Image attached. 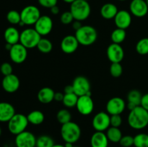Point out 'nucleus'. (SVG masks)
<instances>
[{"label": "nucleus", "mask_w": 148, "mask_h": 147, "mask_svg": "<svg viewBox=\"0 0 148 147\" xmlns=\"http://www.w3.org/2000/svg\"><path fill=\"white\" fill-rule=\"evenodd\" d=\"M70 12L73 15L75 20L82 22L89 17L91 8L88 1L76 0L71 4Z\"/></svg>", "instance_id": "obj_4"}, {"label": "nucleus", "mask_w": 148, "mask_h": 147, "mask_svg": "<svg viewBox=\"0 0 148 147\" xmlns=\"http://www.w3.org/2000/svg\"><path fill=\"white\" fill-rule=\"evenodd\" d=\"M52 147H65V146L62 144H54Z\"/></svg>", "instance_id": "obj_49"}, {"label": "nucleus", "mask_w": 148, "mask_h": 147, "mask_svg": "<svg viewBox=\"0 0 148 147\" xmlns=\"http://www.w3.org/2000/svg\"><path fill=\"white\" fill-rule=\"evenodd\" d=\"M20 82L19 78L14 74L4 76L1 82V86L4 90L8 93H14L18 90Z\"/></svg>", "instance_id": "obj_16"}, {"label": "nucleus", "mask_w": 148, "mask_h": 147, "mask_svg": "<svg viewBox=\"0 0 148 147\" xmlns=\"http://www.w3.org/2000/svg\"><path fill=\"white\" fill-rule=\"evenodd\" d=\"M108 139L106 134L101 131H96L90 138L91 147H108Z\"/></svg>", "instance_id": "obj_21"}, {"label": "nucleus", "mask_w": 148, "mask_h": 147, "mask_svg": "<svg viewBox=\"0 0 148 147\" xmlns=\"http://www.w3.org/2000/svg\"><path fill=\"white\" fill-rule=\"evenodd\" d=\"M110 118L111 115L108 112H98L93 117L92 121V127L96 131L103 132L104 131H107L108 128L111 126Z\"/></svg>", "instance_id": "obj_9"}, {"label": "nucleus", "mask_w": 148, "mask_h": 147, "mask_svg": "<svg viewBox=\"0 0 148 147\" xmlns=\"http://www.w3.org/2000/svg\"><path fill=\"white\" fill-rule=\"evenodd\" d=\"M38 50L43 53H49L53 49V44L51 41L47 38H42L37 45Z\"/></svg>", "instance_id": "obj_28"}, {"label": "nucleus", "mask_w": 148, "mask_h": 147, "mask_svg": "<svg viewBox=\"0 0 148 147\" xmlns=\"http://www.w3.org/2000/svg\"><path fill=\"white\" fill-rule=\"evenodd\" d=\"M0 71H1V73L4 75V76H7V75H10L12 74V66L10 64V63H7V62H4L0 66Z\"/></svg>", "instance_id": "obj_40"}, {"label": "nucleus", "mask_w": 148, "mask_h": 147, "mask_svg": "<svg viewBox=\"0 0 148 147\" xmlns=\"http://www.w3.org/2000/svg\"><path fill=\"white\" fill-rule=\"evenodd\" d=\"M28 123L27 116L21 113H15L8 122V130L12 134L17 135L25 131Z\"/></svg>", "instance_id": "obj_6"}, {"label": "nucleus", "mask_w": 148, "mask_h": 147, "mask_svg": "<svg viewBox=\"0 0 148 147\" xmlns=\"http://www.w3.org/2000/svg\"><path fill=\"white\" fill-rule=\"evenodd\" d=\"M128 123L132 128L142 130L148 125V111L141 105L130 110L128 115Z\"/></svg>", "instance_id": "obj_1"}, {"label": "nucleus", "mask_w": 148, "mask_h": 147, "mask_svg": "<svg viewBox=\"0 0 148 147\" xmlns=\"http://www.w3.org/2000/svg\"><path fill=\"white\" fill-rule=\"evenodd\" d=\"M126 108V102L122 98L114 97L106 104V111L110 115H121Z\"/></svg>", "instance_id": "obj_14"}, {"label": "nucleus", "mask_w": 148, "mask_h": 147, "mask_svg": "<svg viewBox=\"0 0 148 147\" xmlns=\"http://www.w3.org/2000/svg\"><path fill=\"white\" fill-rule=\"evenodd\" d=\"M119 1H126V0H119Z\"/></svg>", "instance_id": "obj_52"}, {"label": "nucleus", "mask_w": 148, "mask_h": 147, "mask_svg": "<svg viewBox=\"0 0 148 147\" xmlns=\"http://www.w3.org/2000/svg\"><path fill=\"white\" fill-rule=\"evenodd\" d=\"M106 135L108 137V141L113 143H119L120 140L122 138V133L119 128L115 127H109L107 130Z\"/></svg>", "instance_id": "obj_26"}, {"label": "nucleus", "mask_w": 148, "mask_h": 147, "mask_svg": "<svg viewBox=\"0 0 148 147\" xmlns=\"http://www.w3.org/2000/svg\"><path fill=\"white\" fill-rule=\"evenodd\" d=\"M27 120L30 123L38 125L41 124L45 120V115L41 111L33 110L27 115Z\"/></svg>", "instance_id": "obj_25"}, {"label": "nucleus", "mask_w": 148, "mask_h": 147, "mask_svg": "<svg viewBox=\"0 0 148 147\" xmlns=\"http://www.w3.org/2000/svg\"><path fill=\"white\" fill-rule=\"evenodd\" d=\"M78 98L79 97L75 93L64 94L62 103L66 108H74V107H76Z\"/></svg>", "instance_id": "obj_30"}, {"label": "nucleus", "mask_w": 148, "mask_h": 147, "mask_svg": "<svg viewBox=\"0 0 148 147\" xmlns=\"http://www.w3.org/2000/svg\"><path fill=\"white\" fill-rule=\"evenodd\" d=\"M136 51L140 55L148 54V37L142 38L136 45Z\"/></svg>", "instance_id": "obj_34"}, {"label": "nucleus", "mask_w": 148, "mask_h": 147, "mask_svg": "<svg viewBox=\"0 0 148 147\" xmlns=\"http://www.w3.org/2000/svg\"><path fill=\"white\" fill-rule=\"evenodd\" d=\"M61 136L65 143L75 144L81 137V128L78 124L72 121L63 124L61 128Z\"/></svg>", "instance_id": "obj_3"}, {"label": "nucleus", "mask_w": 148, "mask_h": 147, "mask_svg": "<svg viewBox=\"0 0 148 147\" xmlns=\"http://www.w3.org/2000/svg\"><path fill=\"white\" fill-rule=\"evenodd\" d=\"M41 36L34 28H27L20 33V43L27 49L37 47Z\"/></svg>", "instance_id": "obj_5"}, {"label": "nucleus", "mask_w": 148, "mask_h": 147, "mask_svg": "<svg viewBox=\"0 0 148 147\" xmlns=\"http://www.w3.org/2000/svg\"><path fill=\"white\" fill-rule=\"evenodd\" d=\"M56 119L62 125L70 122L72 120V115L70 112L66 109L60 110L56 114Z\"/></svg>", "instance_id": "obj_32"}, {"label": "nucleus", "mask_w": 148, "mask_h": 147, "mask_svg": "<svg viewBox=\"0 0 148 147\" xmlns=\"http://www.w3.org/2000/svg\"><path fill=\"white\" fill-rule=\"evenodd\" d=\"M38 1L42 7L51 9L52 7L57 4L58 0H38Z\"/></svg>", "instance_id": "obj_41"}, {"label": "nucleus", "mask_w": 148, "mask_h": 147, "mask_svg": "<svg viewBox=\"0 0 148 147\" xmlns=\"http://www.w3.org/2000/svg\"><path fill=\"white\" fill-rule=\"evenodd\" d=\"M123 72L122 66L120 63H111L110 66V73L112 76L118 78L121 76Z\"/></svg>", "instance_id": "obj_36"}, {"label": "nucleus", "mask_w": 148, "mask_h": 147, "mask_svg": "<svg viewBox=\"0 0 148 147\" xmlns=\"http://www.w3.org/2000/svg\"><path fill=\"white\" fill-rule=\"evenodd\" d=\"M50 11H51V14H54V15H56V14H58L59 13V7H58L57 5L53 6V7H52L50 9Z\"/></svg>", "instance_id": "obj_46"}, {"label": "nucleus", "mask_w": 148, "mask_h": 147, "mask_svg": "<svg viewBox=\"0 0 148 147\" xmlns=\"http://www.w3.org/2000/svg\"><path fill=\"white\" fill-rule=\"evenodd\" d=\"M21 21L25 25H33L36 24L40 15V12L37 7L28 5L24 7L20 12Z\"/></svg>", "instance_id": "obj_7"}, {"label": "nucleus", "mask_w": 148, "mask_h": 147, "mask_svg": "<svg viewBox=\"0 0 148 147\" xmlns=\"http://www.w3.org/2000/svg\"><path fill=\"white\" fill-rule=\"evenodd\" d=\"M73 147H79V146H74Z\"/></svg>", "instance_id": "obj_53"}, {"label": "nucleus", "mask_w": 148, "mask_h": 147, "mask_svg": "<svg viewBox=\"0 0 148 147\" xmlns=\"http://www.w3.org/2000/svg\"><path fill=\"white\" fill-rule=\"evenodd\" d=\"M75 37L80 45L89 46L93 44L98 39V32L90 25H82L75 33Z\"/></svg>", "instance_id": "obj_2"}, {"label": "nucleus", "mask_w": 148, "mask_h": 147, "mask_svg": "<svg viewBox=\"0 0 148 147\" xmlns=\"http://www.w3.org/2000/svg\"></svg>", "instance_id": "obj_55"}, {"label": "nucleus", "mask_w": 148, "mask_h": 147, "mask_svg": "<svg viewBox=\"0 0 148 147\" xmlns=\"http://www.w3.org/2000/svg\"><path fill=\"white\" fill-rule=\"evenodd\" d=\"M85 1H88V0H85Z\"/></svg>", "instance_id": "obj_54"}, {"label": "nucleus", "mask_w": 148, "mask_h": 147, "mask_svg": "<svg viewBox=\"0 0 148 147\" xmlns=\"http://www.w3.org/2000/svg\"><path fill=\"white\" fill-rule=\"evenodd\" d=\"M9 52L11 60L17 64L23 63L27 57V48L20 43L13 45Z\"/></svg>", "instance_id": "obj_10"}, {"label": "nucleus", "mask_w": 148, "mask_h": 147, "mask_svg": "<svg viewBox=\"0 0 148 147\" xmlns=\"http://www.w3.org/2000/svg\"><path fill=\"white\" fill-rule=\"evenodd\" d=\"M107 57L111 63H120L124 57V51L120 44L111 43L106 50Z\"/></svg>", "instance_id": "obj_15"}, {"label": "nucleus", "mask_w": 148, "mask_h": 147, "mask_svg": "<svg viewBox=\"0 0 148 147\" xmlns=\"http://www.w3.org/2000/svg\"><path fill=\"white\" fill-rule=\"evenodd\" d=\"M53 139L47 135H43L39 136L36 140V147H52L54 145Z\"/></svg>", "instance_id": "obj_31"}, {"label": "nucleus", "mask_w": 148, "mask_h": 147, "mask_svg": "<svg viewBox=\"0 0 148 147\" xmlns=\"http://www.w3.org/2000/svg\"><path fill=\"white\" fill-rule=\"evenodd\" d=\"M70 93H75L74 92V89L72 85H67L65 86L64 88V94H70Z\"/></svg>", "instance_id": "obj_45"}, {"label": "nucleus", "mask_w": 148, "mask_h": 147, "mask_svg": "<svg viewBox=\"0 0 148 147\" xmlns=\"http://www.w3.org/2000/svg\"><path fill=\"white\" fill-rule=\"evenodd\" d=\"M146 1H147V5H148V0H146Z\"/></svg>", "instance_id": "obj_51"}, {"label": "nucleus", "mask_w": 148, "mask_h": 147, "mask_svg": "<svg viewBox=\"0 0 148 147\" xmlns=\"http://www.w3.org/2000/svg\"><path fill=\"white\" fill-rule=\"evenodd\" d=\"M54 91L51 88L43 87L38 91L37 97L40 103L49 104L54 100Z\"/></svg>", "instance_id": "obj_22"}, {"label": "nucleus", "mask_w": 148, "mask_h": 147, "mask_svg": "<svg viewBox=\"0 0 148 147\" xmlns=\"http://www.w3.org/2000/svg\"><path fill=\"white\" fill-rule=\"evenodd\" d=\"M65 147H73V144H71V143H66L65 144Z\"/></svg>", "instance_id": "obj_48"}, {"label": "nucleus", "mask_w": 148, "mask_h": 147, "mask_svg": "<svg viewBox=\"0 0 148 147\" xmlns=\"http://www.w3.org/2000/svg\"><path fill=\"white\" fill-rule=\"evenodd\" d=\"M34 25V29L40 36L47 35L53 29V20L48 15L40 16Z\"/></svg>", "instance_id": "obj_13"}, {"label": "nucleus", "mask_w": 148, "mask_h": 147, "mask_svg": "<svg viewBox=\"0 0 148 147\" xmlns=\"http://www.w3.org/2000/svg\"><path fill=\"white\" fill-rule=\"evenodd\" d=\"M4 37L6 43L10 45H14L20 42V33L15 27H9L4 31Z\"/></svg>", "instance_id": "obj_23"}, {"label": "nucleus", "mask_w": 148, "mask_h": 147, "mask_svg": "<svg viewBox=\"0 0 148 147\" xmlns=\"http://www.w3.org/2000/svg\"><path fill=\"white\" fill-rule=\"evenodd\" d=\"M79 43L75 35H66L62 39L60 47L62 51L66 54L75 53L78 48Z\"/></svg>", "instance_id": "obj_18"}, {"label": "nucleus", "mask_w": 148, "mask_h": 147, "mask_svg": "<svg viewBox=\"0 0 148 147\" xmlns=\"http://www.w3.org/2000/svg\"><path fill=\"white\" fill-rule=\"evenodd\" d=\"M114 22L117 28L126 30L128 28L132 23L131 13L127 10H120L117 12L114 17Z\"/></svg>", "instance_id": "obj_19"}, {"label": "nucleus", "mask_w": 148, "mask_h": 147, "mask_svg": "<svg viewBox=\"0 0 148 147\" xmlns=\"http://www.w3.org/2000/svg\"><path fill=\"white\" fill-rule=\"evenodd\" d=\"M64 95L62 92H55L54 95V100L57 101V102H62L64 99Z\"/></svg>", "instance_id": "obj_43"}, {"label": "nucleus", "mask_w": 148, "mask_h": 147, "mask_svg": "<svg viewBox=\"0 0 148 147\" xmlns=\"http://www.w3.org/2000/svg\"><path fill=\"white\" fill-rule=\"evenodd\" d=\"M15 115V110L12 105L7 102H0V122H8Z\"/></svg>", "instance_id": "obj_20"}, {"label": "nucleus", "mask_w": 148, "mask_h": 147, "mask_svg": "<svg viewBox=\"0 0 148 147\" xmlns=\"http://www.w3.org/2000/svg\"><path fill=\"white\" fill-rule=\"evenodd\" d=\"M1 128H0V136H1Z\"/></svg>", "instance_id": "obj_50"}, {"label": "nucleus", "mask_w": 148, "mask_h": 147, "mask_svg": "<svg viewBox=\"0 0 148 147\" xmlns=\"http://www.w3.org/2000/svg\"><path fill=\"white\" fill-rule=\"evenodd\" d=\"M130 13L136 17H143L148 12V5L145 0H132L130 5Z\"/></svg>", "instance_id": "obj_17"}, {"label": "nucleus", "mask_w": 148, "mask_h": 147, "mask_svg": "<svg viewBox=\"0 0 148 147\" xmlns=\"http://www.w3.org/2000/svg\"><path fill=\"white\" fill-rule=\"evenodd\" d=\"M127 37V33L125 30L120 28H116L112 32L111 35V40L114 43L116 44H121V43L124 41Z\"/></svg>", "instance_id": "obj_27"}, {"label": "nucleus", "mask_w": 148, "mask_h": 147, "mask_svg": "<svg viewBox=\"0 0 148 147\" xmlns=\"http://www.w3.org/2000/svg\"><path fill=\"white\" fill-rule=\"evenodd\" d=\"M74 17L71 12H64L60 17V21L64 24H69L74 21Z\"/></svg>", "instance_id": "obj_38"}, {"label": "nucleus", "mask_w": 148, "mask_h": 147, "mask_svg": "<svg viewBox=\"0 0 148 147\" xmlns=\"http://www.w3.org/2000/svg\"><path fill=\"white\" fill-rule=\"evenodd\" d=\"M37 138L30 131H25L15 137L16 147H36Z\"/></svg>", "instance_id": "obj_11"}, {"label": "nucleus", "mask_w": 148, "mask_h": 147, "mask_svg": "<svg viewBox=\"0 0 148 147\" xmlns=\"http://www.w3.org/2000/svg\"><path fill=\"white\" fill-rule=\"evenodd\" d=\"M64 2L66 3H68V4H72V3L74 2V1H75L76 0H63Z\"/></svg>", "instance_id": "obj_47"}, {"label": "nucleus", "mask_w": 148, "mask_h": 147, "mask_svg": "<svg viewBox=\"0 0 148 147\" xmlns=\"http://www.w3.org/2000/svg\"><path fill=\"white\" fill-rule=\"evenodd\" d=\"M110 124L111 127L115 128H119L122 124V118L120 115H111L110 118Z\"/></svg>", "instance_id": "obj_39"}, {"label": "nucleus", "mask_w": 148, "mask_h": 147, "mask_svg": "<svg viewBox=\"0 0 148 147\" xmlns=\"http://www.w3.org/2000/svg\"><path fill=\"white\" fill-rule=\"evenodd\" d=\"M120 145L122 147H131L134 146V137L127 135L122 136L119 141Z\"/></svg>", "instance_id": "obj_37"}, {"label": "nucleus", "mask_w": 148, "mask_h": 147, "mask_svg": "<svg viewBox=\"0 0 148 147\" xmlns=\"http://www.w3.org/2000/svg\"><path fill=\"white\" fill-rule=\"evenodd\" d=\"M140 105H141L144 109H145L146 110L148 111V93L143 95Z\"/></svg>", "instance_id": "obj_42"}, {"label": "nucleus", "mask_w": 148, "mask_h": 147, "mask_svg": "<svg viewBox=\"0 0 148 147\" xmlns=\"http://www.w3.org/2000/svg\"><path fill=\"white\" fill-rule=\"evenodd\" d=\"M142 97H143V95L140 91L137 90V89H132L127 95L128 102L134 104L137 106H139L141 104Z\"/></svg>", "instance_id": "obj_29"}, {"label": "nucleus", "mask_w": 148, "mask_h": 147, "mask_svg": "<svg viewBox=\"0 0 148 147\" xmlns=\"http://www.w3.org/2000/svg\"><path fill=\"white\" fill-rule=\"evenodd\" d=\"M119 12L117 7L112 3H106L103 4L101 9V15L106 20L114 19Z\"/></svg>", "instance_id": "obj_24"}, {"label": "nucleus", "mask_w": 148, "mask_h": 147, "mask_svg": "<svg viewBox=\"0 0 148 147\" xmlns=\"http://www.w3.org/2000/svg\"><path fill=\"white\" fill-rule=\"evenodd\" d=\"M76 108L81 115H90L94 110V102L91 96L83 95V96L79 97Z\"/></svg>", "instance_id": "obj_12"}, {"label": "nucleus", "mask_w": 148, "mask_h": 147, "mask_svg": "<svg viewBox=\"0 0 148 147\" xmlns=\"http://www.w3.org/2000/svg\"><path fill=\"white\" fill-rule=\"evenodd\" d=\"M82 24H81L80 21H77V20H75V22H72V27H73L74 30H75L77 31V30H79L81 27H82Z\"/></svg>", "instance_id": "obj_44"}, {"label": "nucleus", "mask_w": 148, "mask_h": 147, "mask_svg": "<svg viewBox=\"0 0 148 147\" xmlns=\"http://www.w3.org/2000/svg\"><path fill=\"white\" fill-rule=\"evenodd\" d=\"M74 92L78 97L88 95L91 96L90 83L86 77L82 76H77L72 82Z\"/></svg>", "instance_id": "obj_8"}, {"label": "nucleus", "mask_w": 148, "mask_h": 147, "mask_svg": "<svg viewBox=\"0 0 148 147\" xmlns=\"http://www.w3.org/2000/svg\"><path fill=\"white\" fill-rule=\"evenodd\" d=\"M7 20L10 24H19V23L21 22L20 13L16 10H10L7 14Z\"/></svg>", "instance_id": "obj_35"}, {"label": "nucleus", "mask_w": 148, "mask_h": 147, "mask_svg": "<svg viewBox=\"0 0 148 147\" xmlns=\"http://www.w3.org/2000/svg\"><path fill=\"white\" fill-rule=\"evenodd\" d=\"M134 146L135 147H148V134L139 133L134 137Z\"/></svg>", "instance_id": "obj_33"}]
</instances>
